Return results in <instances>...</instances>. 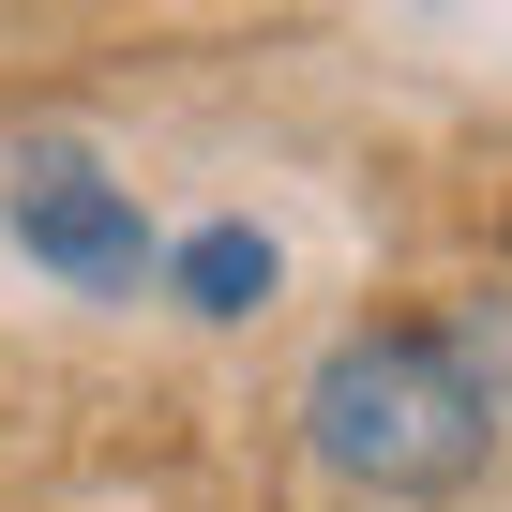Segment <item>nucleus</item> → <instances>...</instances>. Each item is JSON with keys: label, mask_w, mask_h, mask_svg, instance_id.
Instances as JSON below:
<instances>
[{"label": "nucleus", "mask_w": 512, "mask_h": 512, "mask_svg": "<svg viewBox=\"0 0 512 512\" xmlns=\"http://www.w3.org/2000/svg\"><path fill=\"white\" fill-rule=\"evenodd\" d=\"M302 452L332 482H362V497H452L497 452V407L467 392V362L437 347V317L422 332H347L302 377Z\"/></svg>", "instance_id": "f257e3e1"}, {"label": "nucleus", "mask_w": 512, "mask_h": 512, "mask_svg": "<svg viewBox=\"0 0 512 512\" xmlns=\"http://www.w3.org/2000/svg\"><path fill=\"white\" fill-rule=\"evenodd\" d=\"M0 211H16V256H46L61 287H136V272H166L136 181H106V166H76V151H31L16 181H0Z\"/></svg>", "instance_id": "f03ea898"}, {"label": "nucleus", "mask_w": 512, "mask_h": 512, "mask_svg": "<svg viewBox=\"0 0 512 512\" xmlns=\"http://www.w3.org/2000/svg\"><path fill=\"white\" fill-rule=\"evenodd\" d=\"M272 272H287V256H272V226H196V241H166V287H181V317H256V302H272Z\"/></svg>", "instance_id": "7ed1b4c3"}, {"label": "nucleus", "mask_w": 512, "mask_h": 512, "mask_svg": "<svg viewBox=\"0 0 512 512\" xmlns=\"http://www.w3.org/2000/svg\"><path fill=\"white\" fill-rule=\"evenodd\" d=\"M437 347H452V362H467V392L512 422V302H497V287H482V302H452V317H437Z\"/></svg>", "instance_id": "20e7f679"}]
</instances>
